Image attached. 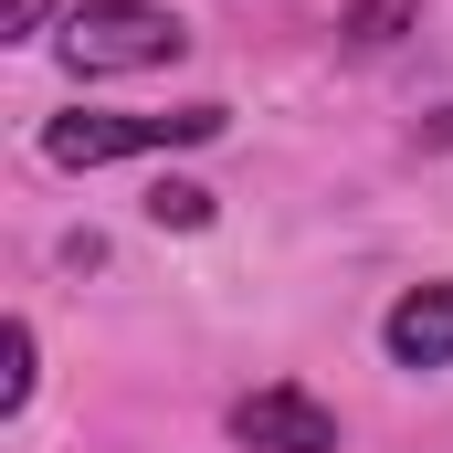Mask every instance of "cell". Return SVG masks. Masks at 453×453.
<instances>
[{"label":"cell","instance_id":"1","mask_svg":"<svg viewBox=\"0 0 453 453\" xmlns=\"http://www.w3.org/2000/svg\"><path fill=\"white\" fill-rule=\"evenodd\" d=\"M232 127V106L190 96V106H64L42 116V158L53 169H116V158H180V148H211Z\"/></svg>","mask_w":453,"mask_h":453},{"label":"cell","instance_id":"2","mask_svg":"<svg viewBox=\"0 0 453 453\" xmlns=\"http://www.w3.org/2000/svg\"><path fill=\"white\" fill-rule=\"evenodd\" d=\"M190 53V21L169 0H74L53 32V64L74 85H116V74H169Z\"/></svg>","mask_w":453,"mask_h":453},{"label":"cell","instance_id":"3","mask_svg":"<svg viewBox=\"0 0 453 453\" xmlns=\"http://www.w3.org/2000/svg\"><path fill=\"white\" fill-rule=\"evenodd\" d=\"M222 433L242 453H338V411L306 390V380H264L222 411Z\"/></svg>","mask_w":453,"mask_h":453},{"label":"cell","instance_id":"4","mask_svg":"<svg viewBox=\"0 0 453 453\" xmlns=\"http://www.w3.org/2000/svg\"><path fill=\"white\" fill-rule=\"evenodd\" d=\"M380 348H390V369H453V274L401 285L380 317Z\"/></svg>","mask_w":453,"mask_h":453},{"label":"cell","instance_id":"5","mask_svg":"<svg viewBox=\"0 0 453 453\" xmlns=\"http://www.w3.org/2000/svg\"><path fill=\"white\" fill-rule=\"evenodd\" d=\"M411 21H422V0H348V11H338V42H348V53H390Z\"/></svg>","mask_w":453,"mask_h":453},{"label":"cell","instance_id":"6","mask_svg":"<svg viewBox=\"0 0 453 453\" xmlns=\"http://www.w3.org/2000/svg\"><path fill=\"white\" fill-rule=\"evenodd\" d=\"M0 358H11V369H0V422H21V411H32V380H42V338H32V317L0 327Z\"/></svg>","mask_w":453,"mask_h":453},{"label":"cell","instance_id":"7","mask_svg":"<svg viewBox=\"0 0 453 453\" xmlns=\"http://www.w3.org/2000/svg\"><path fill=\"white\" fill-rule=\"evenodd\" d=\"M148 222L158 232H201L211 222V190H201V180H158V190H148Z\"/></svg>","mask_w":453,"mask_h":453},{"label":"cell","instance_id":"8","mask_svg":"<svg viewBox=\"0 0 453 453\" xmlns=\"http://www.w3.org/2000/svg\"><path fill=\"white\" fill-rule=\"evenodd\" d=\"M0 21H11V42H42V21H53V0H11Z\"/></svg>","mask_w":453,"mask_h":453}]
</instances>
